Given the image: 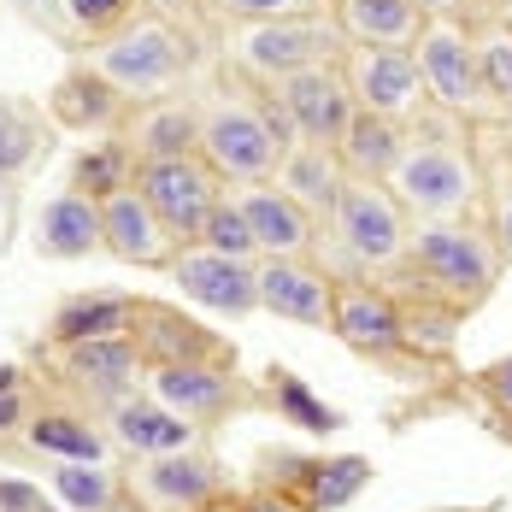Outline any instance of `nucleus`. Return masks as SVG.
I'll return each mask as SVG.
<instances>
[{
	"mask_svg": "<svg viewBox=\"0 0 512 512\" xmlns=\"http://www.w3.org/2000/svg\"><path fill=\"white\" fill-rule=\"evenodd\" d=\"M407 271L418 277V289L430 301L465 312L495 289V277L507 265H501L489 224H477V218H412Z\"/></svg>",
	"mask_w": 512,
	"mask_h": 512,
	"instance_id": "nucleus-1",
	"label": "nucleus"
},
{
	"mask_svg": "<svg viewBox=\"0 0 512 512\" xmlns=\"http://www.w3.org/2000/svg\"><path fill=\"white\" fill-rule=\"evenodd\" d=\"M454 124L460 118L448 112L442 130L430 124L407 130V154L389 171V189L407 206V218H471L483 206V171Z\"/></svg>",
	"mask_w": 512,
	"mask_h": 512,
	"instance_id": "nucleus-2",
	"label": "nucleus"
},
{
	"mask_svg": "<svg viewBox=\"0 0 512 512\" xmlns=\"http://www.w3.org/2000/svg\"><path fill=\"white\" fill-rule=\"evenodd\" d=\"M83 65L106 77L124 106L136 101H154V95H171L183 77H189V65H195V42H189V30H177L165 12H136L124 30H112L101 36L95 48L83 53Z\"/></svg>",
	"mask_w": 512,
	"mask_h": 512,
	"instance_id": "nucleus-3",
	"label": "nucleus"
},
{
	"mask_svg": "<svg viewBox=\"0 0 512 512\" xmlns=\"http://www.w3.org/2000/svg\"><path fill=\"white\" fill-rule=\"evenodd\" d=\"M348 53V36L336 24V12H301V18H265V24H230L224 36V59L254 77V83H283L307 65H324V59H342Z\"/></svg>",
	"mask_w": 512,
	"mask_h": 512,
	"instance_id": "nucleus-4",
	"label": "nucleus"
},
{
	"mask_svg": "<svg viewBox=\"0 0 512 512\" xmlns=\"http://www.w3.org/2000/svg\"><path fill=\"white\" fill-rule=\"evenodd\" d=\"M289 142L271 124V95H218L201 106V159L236 189V183H265Z\"/></svg>",
	"mask_w": 512,
	"mask_h": 512,
	"instance_id": "nucleus-5",
	"label": "nucleus"
},
{
	"mask_svg": "<svg viewBox=\"0 0 512 512\" xmlns=\"http://www.w3.org/2000/svg\"><path fill=\"white\" fill-rule=\"evenodd\" d=\"M324 224H330V242L354 259V271H395V265H407L412 218H407V206L395 201L389 183L348 177Z\"/></svg>",
	"mask_w": 512,
	"mask_h": 512,
	"instance_id": "nucleus-6",
	"label": "nucleus"
},
{
	"mask_svg": "<svg viewBox=\"0 0 512 512\" xmlns=\"http://www.w3.org/2000/svg\"><path fill=\"white\" fill-rule=\"evenodd\" d=\"M418 77H424V95L436 112H454V118H483L495 112L483 83H477V48H471V24L460 12H442V18H424L418 30Z\"/></svg>",
	"mask_w": 512,
	"mask_h": 512,
	"instance_id": "nucleus-7",
	"label": "nucleus"
},
{
	"mask_svg": "<svg viewBox=\"0 0 512 512\" xmlns=\"http://www.w3.org/2000/svg\"><path fill=\"white\" fill-rule=\"evenodd\" d=\"M136 189L148 195V206L159 212V224L183 242H201L212 206L224 201V177L206 165L201 154H171V159H136Z\"/></svg>",
	"mask_w": 512,
	"mask_h": 512,
	"instance_id": "nucleus-8",
	"label": "nucleus"
},
{
	"mask_svg": "<svg viewBox=\"0 0 512 512\" xmlns=\"http://www.w3.org/2000/svg\"><path fill=\"white\" fill-rule=\"evenodd\" d=\"M342 77L354 89L359 112H383V118H418L430 95L418 77V53L412 48H371V42H348L342 53Z\"/></svg>",
	"mask_w": 512,
	"mask_h": 512,
	"instance_id": "nucleus-9",
	"label": "nucleus"
},
{
	"mask_svg": "<svg viewBox=\"0 0 512 512\" xmlns=\"http://www.w3.org/2000/svg\"><path fill=\"white\" fill-rule=\"evenodd\" d=\"M165 271H171V283L206 312H224V318L259 312V259H236V254L206 248V242H183Z\"/></svg>",
	"mask_w": 512,
	"mask_h": 512,
	"instance_id": "nucleus-10",
	"label": "nucleus"
},
{
	"mask_svg": "<svg viewBox=\"0 0 512 512\" xmlns=\"http://www.w3.org/2000/svg\"><path fill=\"white\" fill-rule=\"evenodd\" d=\"M124 489H130L136 512H201L206 501L224 495V477H218V465L206 460L201 448H183V454L136 460L124 471Z\"/></svg>",
	"mask_w": 512,
	"mask_h": 512,
	"instance_id": "nucleus-11",
	"label": "nucleus"
},
{
	"mask_svg": "<svg viewBox=\"0 0 512 512\" xmlns=\"http://www.w3.org/2000/svg\"><path fill=\"white\" fill-rule=\"evenodd\" d=\"M271 95L283 101L289 112V124H295V136L301 142H342V130L354 124V89H348V77H342V59H324V65H307V71H295V77H283V83H271Z\"/></svg>",
	"mask_w": 512,
	"mask_h": 512,
	"instance_id": "nucleus-12",
	"label": "nucleus"
},
{
	"mask_svg": "<svg viewBox=\"0 0 512 512\" xmlns=\"http://www.w3.org/2000/svg\"><path fill=\"white\" fill-rule=\"evenodd\" d=\"M330 336H342L354 354L389 359L407 348V312L389 289L365 283V277H336V301H330Z\"/></svg>",
	"mask_w": 512,
	"mask_h": 512,
	"instance_id": "nucleus-13",
	"label": "nucleus"
},
{
	"mask_svg": "<svg viewBox=\"0 0 512 512\" xmlns=\"http://www.w3.org/2000/svg\"><path fill=\"white\" fill-rule=\"evenodd\" d=\"M148 395L165 401L171 412L212 424L230 407L248 401V389L236 383V359H177V365H148Z\"/></svg>",
	"mask_w": 512,
	"mask_h": 512,
	"instance_id": "nucleus-14",
	"label": "nucleus"
},
{
	"mask_svg": "<svg viewBox=\"0 0 512 512\" xmlns=\"http://www.w3.org/2000/svg\"><path fill=\"white\" fill-rule=\"evenodd\" d=\"M230 195L248 212L259 259H307L312 248H318V218H312L277 177H265V183H236Z\"/></svg>",
	"mask_w": 512,
	"mask_h": 512,
	"instance_id": "nucleus-15",
	"label": "nucleus"
},
{
	"mask_svg": "<svg viewBox=\"0 0 512 512\" xmlns=\"http://www.w3.org/2000/svg\"><path fill=\"white\" fill-rule=\"evenodd\" d=\"M106 436H112V448H124V454H136V460H154V454L201 448L206 424L171 412L165 401H154L148 389H136V395H124V401L106 407Z\"/></svg>",
	"mask_w": 512,
	"mask_h": 512,
	"instance_id": "nucleus-16",
	"label": "nucleus"
},
{
	"mask_svg": "<svg viewBox=\"0 0 512 512\" xmlns=\"http://www.w3.org/2000/svg\"><path fill=\"white\" fill-rule=\"evenodd\" d=\"M336 277L312 259H259V312L289 318L301 330H330Z\"/></svg>",
	"mask_w": 512,
	"mask_h": 512,
	"instance_id": "nucleus-17",
	"label": "nucleus"
},
{
	"mask_svg": "<svg viewBox=\"0 0 512 512\" xmlns=\"http://www.w3.org/2000/svg\"><path fill=\"white\" fill-rule=\"evenodd\" d=\"M59 371L77 383V389H89L95 401H124V395H136L142 383H148V359L136 348V336H95V342H65L59 348Z\"/></svg>",
	"mask_w": 512,
	"mask_h": 512,
	"instance_id": "nucleus-18",
	"label": "nucleus"
},
{
	"mask_svg": "<svg viewBox=\"0 0 512 512\" xmlns=\"http://www.w3.org/2000/svg\"><path fill=\"white\" fill-rule=\"evenodd\" d=\"M101 248L112 259H124V265H171L177 236L159 224L148 195L136 183H124V189H112L101 201Z\"/></svg>",
	"mask_w": 512,
	"mask_h": 512,
	"instance_id": "nucleus-19",
	"label": "nucleus"
},
{
	"mask_svg": "<svg viewBox=\"0 0 512 512\" xmlns=\"http://www.w3.org/2000/svg\"><path fill=\"white\" fill-rule=\"evenodd\" d=\"M118 136L130 142L136 159H171V154H201V106L183 95H154L124 112Z\"/></svg>",
	"mask_w": 512,
	"mask_h": 512,
	"instance_id": "nucleus-20",
	"label": "nucleus"
},
{
	"mask_svg": "<svg viewBox=\"0 0 512 512\" xmlns=\"http://www.w3.org/2000/svg\"><path fill=\"white\" fill-rule=\"evenodd\" d=\"M124 95L106 83V77H95L83 59L53 83L48 95V118L59 124V130H71V136H101V130H118L124 124Z\"/></svg>",
	"mask_w": 512,
	"mask_h": 512,
	"instance_id": "nucleus-21",
	"label": "nucleus"
},
{
	"mask_svg": "<svg viewBox=\"0 0 512 512\" xmlns=\"http://www.w3.org/2000/svg\"><path fill=\"white\" fill-rule=\"evenodd\" d=\"M130 336H136V348H142L148 365H177V359H236L201 318H189V312H177V307H159V301H142Z\"/></svg>",
	"mask_w": 512,
	"mask_h": 512,
	"instance_id": "nucleus-22",
	"label": "nucleus"
},
{
	"mask_svg": "<svg viewBox=\"0 0 512 512\" xmlns=\"http://www.w3.org/2000/svg\"><path fill=\"white\" fill-rule=\"evenodd\" d=\"M101 248V201L59 189L36 218V254L42 259H89Z\"/></svg>",
	"mask_w": 512,
	"mask_h": 512,
	"instance_id": "nucleus-23",
	"label": "nucleus"
},
{
	"mask_svg": "<svg viewBox=\"0 0 512 512\" xmlns=\"http://www.w3.org/2000/svg\"><path fill=\"white\" fill-rule=\"evenodd\" d=\"M48 495L65 512H136L118 460H53Z\"/></svg>",
	"mask_w": 512,
	"mask_h": 512,
	"instance_id": "nucleus-24",
	"label": "nucleus"
},
{
	"mask_svg": "<svg viewBox=\"0 0 512 512\" xmlns=\"http://www.w3.org/2000/svg\"><path fill=\"white\" fill-rule=\"evenodd\" d=\"M136 312H142L136 295H106V289H95V295H65L53 307L48 336H53V348L95 342V336H130L136 330Z\"/></svg>",
	"mask_w": 512,
	"mask_h": 512,
	"instance_id": "nucleus-25",
	"label": "nucleus"
},
{
	"mask_svg": "<svg viewBox=\"0 0 512 512\" xmlns=\"http://www.w3.org/2000/svg\"><path fill=\"white\" fill-rule=\"evenodd\" d=\"M336 154H342V171H348V177L389 183V171L407 154V124H401V118H383V112H354V124L342 130Z\"/></svg>",
	"mask_w": 512,
	"mask_h": 512,
	"instance_id": "nucleus-26",
	"label": "nucleus"
},
{
	"mask_svg": "<svg viewBox=\"0 0 512 512\" xmlns=\"http://www.w3.org/2000/svg\"><path fill=\"white\" fill-rule=\"evenodd\" d=\"M277 183L324 224L330 206H336V195H342V183H348V171H342V154H336L330 142H295V148L283 154V165H277Z\"/></svg>",
	"mask_w": 512,
	"mask_h": 512,
	"instance_id": "nucleus-27",
	"label": "nucleus"
},
{
	"mask_svg": "<svg viewBox=\"0 0 512 512\" xmlns=\"http://www.w3.org/2000/svg\"><path fill=\"white\" fill-rule=\"evenodd\" d=\"M330 12L348 42H371V48H412L424 30V12L412 0H336Z\"/></svg>",
	"mask_w": 512,
	"mask_h": 512,
	"instance_id": "nucleus-28",
	"label": "nucleus"
},
{
	"mask_svg": "<svg viewBox=\"0 0 512 512\" xmlns=\"http://www.w3.org/2000/svg\"><path fill=\"white\" fill-rule=\"evenodd\" d=\"M24 442L42 460H112V436L101 424H89L83 412H30L24 418Z\"/></svg>",
	"mask_w": 512,
	"mask_h": 512,
	"instance_id": "nucleus-29",
	"label": "nucleus"
},
{
	"mask_svg": "<svg viewBox=\"0 0 512 512\" xmlns=\"http://www.w3.org/2000/svg\"><path fill=\"white\" fill-rule=\"evenodd\" d=\"M124 183H136V154H130V142L118 130H106V142H89L83 154L71 159V189L89 195V201H106Z\"/></svg>",
	"mask_w": 512,
	"mask_h": 512,
	"instance_id": "nucleus-30",
	"label": "nucleus"
},
{
	"mask_svg": "<svg viewBox=\"0 0 512 512\" xmlns=\"http://www.w3.org/2000/svg\"><path fill=\"white\" fill-rule=\"evenodd\" d=\"M365 483H371V460H365V454H336V460H307L301 465V495L312 501V512L348 507Z\"/></svg>",
	"mask_w": 512,
	"mask_h": 512,
	"instance_id": "nucleus-31",
	"label": "nucleus"
},
{
	"mask_svg": "<svg viewBox=\"0 0 512 512\" xmlns=\"http://www.w3.org/2000/svg\"><path fill=\"white\" fill-rule=\"evenodd\" d=\"M471 48H477V83L495 112H512V24L507 18H489L483 30H471Z\"/></svg>",
	"mask_w": 512,
	"mask_h": 512,
	"instance_id": "nucleus-32",
	"label": "nucleus"
},
{
	"mask_svg": "<svg viewBox=\"0 0 512 512\" xmlns=\"http://www.w3.org/2000/svg\"><path fill=\"white\" fill-rule=\"evenodd\" d=\"M265 377H271V407H277L283 424H301V430H312V436L342 430V412L324 407V401L307 389V377H295V371H283V365H271Z\"/></svg>",
	"mask_w": 512,
	"mask_h": 512,
	"instance_id": "nucleus-33",
	"label": "nucleus"
},
{
	"mask_svg": "<svg viewBox=\"0 0 512 512\" xmlns=\"http://www.w3.org/2000/svg\"><path fill=\"white\" fill-rule=\"evenodd\" d=\"M42 142H48L42 112H30L24 101H6V95H0V177L30 171L36 154H42Z\"/></svg>",
	"mask_w": 512,
	"mask_h": 512,
	"instance_id": "nucleus-34",
	"label": "nucleus"
},
{
	"mask_svg": "<svg viewBox=\"0 0 512 512\" xmlns=\"http://www.w3.org/2000/svg\"><path fill=\"white\" fill-rule=\"evenodd\" d=\"M59 12H65V24H71L83 42H101V36L124 30V24L142 12V0H59Z\"/></svg>",
	"mask_w": 512,
	"mask_h": 512,
	"instance_id": "nucleus-35",
	"label": "nucleus"
},
{
	"mask_svg": "<svg viewBox=\"0 0 512 512\" xmlns=\"http://www.w3.org/2000/svg\"><path fill=\"white\" fill-rule=\"evenodd\" d=\"M201 242H206V248H218V254L259 259V242H254V230H248V212L236 206V195H230V189H224V201L212 206V218H206Z\"/></svg>",
	"mask_w": 512,
	"mask_h": 512,
	"instance_id": "nucleus-36",
	"label": "nucleus"
},
{
	"mask_svg": "<svg viewBox=\"0 0 512 512\" xmlns=\"http://www.w3.org/2000/svg\"><path fill=\"white\" fill-rule=\"evenodd\" d=\"M212 18L224 24H265V18H301V12H324V0H201Z\"/></svg>",
	"mask_w": 512,
	"mask_h": 512,
	"instance_id": "nucleus-37",
	"label": "nucleus"
},
{
	"mask_svg": "<svg viewBox=\"0 0 512 512\" xmlns=\"http://www.w3.org/2000/svg\"><path fill=\"white\" fill-rule=\"evenodd\" d=\"M0 512H65L53 501L42 483H30V477H12V471H0Z\"/></svg>",
	"mask_w": 512,
	"mask_h": 512,
	"instance_id": "nucleus-38",
	"label": "nucleus"
},
{
	"mask_svg": "<svg viewBox=\"0 0 512 512\" xmlns=\"http://www.w3.org/2000/svg\"><path fill=\"white\" fill-rule=\"evenodd\" d=\"M242 512H312V501L289 483H265L254 495H242Z\"/></svg>",
	"mask_w": 512,
	"mask_h": 512,
	"instance_id": "nucleus-39",
	"label": "nucleus"
},
{
	"mask_svg": "<svg viewBox=\"0 0 512 512\" xmlns=\"http://www.w3.org/2000/svg\"><path fill=\"white\" fill-rule=\"evenodd\" d=\"M477 389L495 401L501 418H512V354H501L495 365H483V371H477Z\"/></svg>",
	"mask_w": 512,
	"mask_h": 512,
	"instance_id": "nucleus-40",
	"label": "nucleus"
},
{
	"mask_svg": "<svg viewBox=\"0 0 512 512\" xmlns=\"http://www.w3.org/2000/svg\"><path fill=\"white\" fill-rule=\"evenodd\" d=\"M489 236L501 248V265H512V183L495 189V201H489Z\"/></svg>",
	"mask_w": 512,
	"mask_h": 512,
	"instance_id": "nucleus-41",
	"label": "nucleus"
},
{
	"mask_svg": "<svg viewBox=\"0 0 512 512\" xmlns=\"http://www.w3.org/2000/svg\"><path fill=\"white\" fill-rule=\"evenodd\" d=\"M24 418H30L24 389H18V395H6V389H0V436H6V430H24Z\"/></svg>",
	"mask_w": 512,
	"mask_h": 512,
	"instance_id": "nucleus-42",
	"label": "nucleus"
},
{
	"mask_svg": "<svg viewBox=\"0 0 512 512\" xmlns=\"http://www.w3.org/2000/svg\"><path fill=\"white\" fill-rule=\"evenodd\" d=\"M412 6H418L424 18H442V12H460L465 0H412Z\"/></svg>",
	"mask_w": 512,
	"mask_h": 512,
	"instance_id": "nucleus-43",
	"label": "nucleus"
},
{
	"mask_svg": "<svg viewBox=\"0 0 512 512\" xmlns=\"http://www.w3.org/2000/svg\"><path fill=\"white\" fill-rule=\"evenodd\" d=\"M0 389L18 395V389H24V371H18V365H0Z\"/></svg>",
	"mask_w": 512,
	"mask_h": 512,
	"instance_id": "nucleus-44",
	"label": "nucleus"
},
{
	"mask_svg": "<svg viewBox=\"0 0 512 512\" xmlns=\"http://www.w3.org/2000/svg\"><path fill=\"white\" fill-rule=\"evenodd\" d=\"M201 512H242V501H230V495H218V501H206Z\"/></svg>",
	"mask_w": 512,
	"mask_h": 512,
	"instance_id": "nucleus-45",
	"label": "nucleus"
},
{
	"mask_svg": "<svg viewBox=\"0 0 512 512\" xmlns=\"http://www.w3.org/2000/svg\"><path fill=\"white\" fill-rule=\"evenodd\" d=\"M495 18H507V24H512V0H501V6H495Z\"/></svg>",
	"mask_w": 512,
	"mask_h": 512,
	"instance_id": "nucleus-46",
	"label": "nucleus"
},
{
	"mask_svg": "<svg viewBox=\"0 0 512 512\" xmlns=\"http://www.w3.org/2000/svg\"><path fill=\"white\" fill-rule=\"evenodd\" d=\"M0 206H6V177H0Z\"/></svg>",
	"mask_w": 512,
	"mask_h": 512,
	"instance_id": "nucleus-47",
	"label": "nucleus"
},
{
	"mask_svg": "<svg viewBox=\"0 0 512 512\" xmlns=\"http://www.w3.org/2000/svg\"><path fill=\"white\" fill-rule=\"evenodd\" d=\"M18 6H42V0H18Z\"/></svg>",
	"mask_w": 512,
	"mask_h": 512,
	"instance_id": "nucleus-48",
	"label": "nucleus"
},
{
	"mask_svg": "<svg viewBox=\"0 0 512 512\" xmlns=\"http://www.w3.org/2000/svg\"><path fill=\"white\" fill-rule=\"evenodd\" d=\"M489 6H501V0H489Z\"/></svg>",
	"mask_w": 512,
	"mask_h": 512,
	"instance_id": "nucleus-49",
	"label": "nucleus"
},
{
	"mask_svg": "<svg viewBox=\"0 0 512 512\" xmlns=\"http://www.w3.org/2000/svg\"><path fill=\"white\" fill-rule=\"evenodd\" d=\"M324 6H336V0H324Z\"/></svg>",
	"mask_w": 512,
	"mask_h": 512,
	"instance_id": "nucleus-50",
	"label": "nucleus"
}]
</instances>
